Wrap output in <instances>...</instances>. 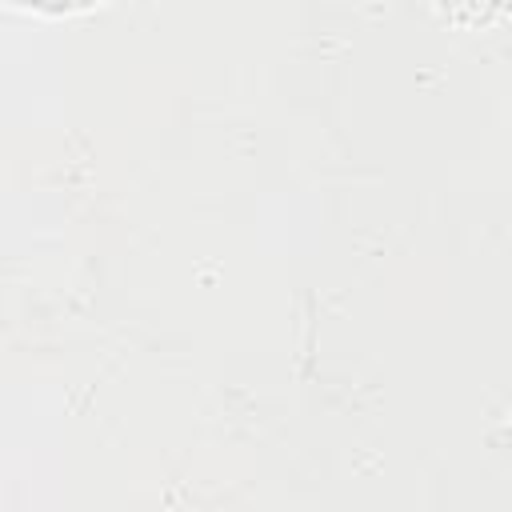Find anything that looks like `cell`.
<instances>
[{
    "instance_id": "6da1fadb",
    "label": "cell",
    "mask_w": 512,
    "mask_h": 512,
    "mask_svg": "<svg viewBox=\"0 0 512 512\" xmlns=\"http://www.w3.org/2000/svg\"><path fill=\"white\" fill-rule=\"evenodd\" d=\"M12 8H28V12H44V16H72V12H88L100 8L108 0H8Z\"/></svg>"
}]
</instances>
